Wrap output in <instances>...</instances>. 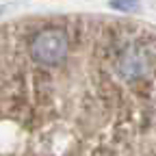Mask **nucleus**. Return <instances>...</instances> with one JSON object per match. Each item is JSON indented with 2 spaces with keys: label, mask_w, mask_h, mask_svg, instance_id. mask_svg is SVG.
I'll use <instances>...</instances> for the list:
<instances>
[{
  "label": "nucleus",
  "mask_w": 156,
  "mask_h": 156,
  "mask_svg": "<svg viewBox=\"0 0 156 156\" xmlns=\"http://www.w3.org/2000/svg\"><path fill=\"white\" fill-rule=\"evenodd\" d=\"M69 52L67 35L61 28H44L30 41V56L41 65H58Z\"/></svg>",
  "instance_id": "nucleus-1"
},
{
  "label": "nucleus",
  "mask_w": 156,
  "mask_h": 156,
  "mask_svg": "<svg viewBox=\"0 0 156 156\" xmlns=\"http://www.w3.org/2000/svg\"><path fill=\"white\" fill-rule=\"evenodd\" d=\"M152 67V58H150V52L139 46V44H130L126 48L119 50L115 58V69L119 76L128 78V80H136L150 72Z\"/></svg>",
  "instance_id": "nucleus-2"
}]
</instances>
